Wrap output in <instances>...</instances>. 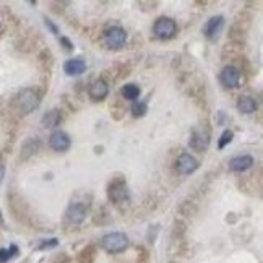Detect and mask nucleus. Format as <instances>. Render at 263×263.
<instances>
[{
	"instance_id": "nucleus-12",
	"label": "nucleus",
	"mask_w": 263,
	"mask_h": 263,
	"mask_svg": "<svg viewBox=\"0 0 263 263\" xmlns=\"http://www.w3.org/2000/svg\"><path fill=\"white\" fill-rule=\"evenodd\" d=\"M223 26H224V18L223 16H212L203 26V34L208 38V39H216L218 38V34L221 33L223 30Z\"/></svg>"
},
{
	"instance_id": "nucleus-7",
	"label": "nucleus",
	"mask_w": 263,
	"mask_h": 263,
	"mask_svg": "<svg viewBox=\"0 0 263 263\" xmlns=\"http://www.w3.org/2000/svg\"><path fill=\"white\" fill-rule=\"evenodd\" d=\"M219 82L224 88H238L241 83V70L234 65H226L219 73Z\"/></svg>"
},
{
	"instance_id": "nucleus-13",
	"label": "nucleus",
	"mask_w": 263,
	"mask_h": 263,
	"mask_svg": "<svg viewBox=\"0 0 263 263\" xmlns=\"http://www.w3.org/2000/svg\"><path fill=\"white\" fill-rule=\"evenodd\" d=\"M253 166V157L249 154H239L234 156L229 161V169L232 172H245L247 169H250Z\"/></svg>"
},
{
	"instance_id": "nucleus-20",
	"label": "nucleus",
	"mask_w": 263,
	"mask_h": 263,
	"mask_svg": "<svg viewBox=\"0 0 263 263\" xmlns=\"http://www.w3.org/2000/svg\"><path fill=\"white\" fill-rule=\"evenodd\" d=\"M232 138H234V134L231 130H224L221 137H219V142H218V148L219 150H224V148L229 145L232 142Z\"/></svg>"
},
{
	"instance_id": "nucleus-5",
	"label": "nucleus",
	"mask_w": 263,
	"mask_h": 263,
	"mask_svg": "<svg viewBox=\"0 0 263 263\" xmlns=\"http://www.w3.org/2000/svg\"><path fill=\"white\" fill-rule=\"evenodd\" d=\"M108 197L112 203H124V201L130 200V194H128V189H127V183L125 180L117 179L109 183V189H108Z\"/></svg>"
},
{
	"instance_id": "nucleus-22",
	"label": "nucleus",
	"mask_w": 263,
	"mask_h": 263,
	"mask_svg": "<svg viewBox=\"0 0 263 263\" xmlns=\"http://www.w3.org/2000/svg\"><path fill=\"white\" fill-rule=\"evenodd\" d=\"M59 244L57 239H49V241H44L41 245H39V250H46V249H52V247H56V245Z\"/></svg>"
},
{
	"instance_id": "nucleus-15",
	"label": "nucleus",
	"mask_w": 263,
	"mask_h": 263,
	"mask_svg": "<svg viewBox=\"0 0 263 263\" xmlns=\"http://www.w3.org/2000/svg\"><path fill=\"white\" fill-rule=\"evenodd\" d=\"M41 122H42L44 127L54 128V127H57V125L60 124V122H62V114H60L59 109H52V111H49V112L44 114Z\"/></svg>"
},
{
	"instance_id": "nucleus-24",
	"label": "nucleus",
	"mask_w": 263,
	"mask_h": 263,
	"mask_svg": "<svg viewBox=\"0 0 263 263\" xmlns=\"http://www.w3.org/2000/svg\"><path fill=\"white\" fill-rule=\"evenodd\" d=\"M46 26H47V28L52 31V34H59V31H57V26H56L54 23H52L50 20H47V18H46Z\"/></svg>"
},
{
	"instance_id": "nucleus-1",
	"label": "nucleus",
	"mask_w": 263,
	"mask_h": 263,
	"mask_svg": "<svg viewBox=\"0 0 263 263\" xmlns=\"http://www.w3.org/2000/svg\"><path fill=\"white\" fill-rule=\"evenodd\" d=\"M39 104H41L39 94L36 90H33V88H24L15 98V108L18 109V112L23 114V116L31 114L34 109H38Z\"/></svg>"
},
{
	"instance_id": "nucleus-8",
	"label": "nucleus",
	"mask_w": 263,
	"mask_h": 263,
	"mask_svg": "<svg viewBox=\"0 0 263 263\" xmlns=\"http://www.w3.org/2000/svg\"><path fill=\"white\" fill-rule=\"evenodd\" d=\"M175 169L182 175H190L198 169V161L192 154L183 153L177 157V161H175Z\"/></svg>"
},
{
	"instance_id": "nucleus-23",
	"label": "nucleus",
	"mask_w": 263,
	"mask_h": 263,
	"mask_svg": "<svg viewBox=\"0 0 263 263\" xmlns=\"http://www.w3.org/2000/svg\"><path fill=\"white\" fill-rule=\"evenodd\" d=\"M60 44H62V46L65 47V50H72V49H73V44L70 42V39H68V38H65V36L60 38Z\"/></svg>"
},
{
	"instance_id": "nucleus-25",
	"label": "nucleus",
	"mask_w": 263,
	"mask_h": 263,
	"mask_svg": "<svg viewBox=\"0 0 263 263\" xmlns=\"http://www.w3.org/2000/svg\"><path fill=\"white\" fill-rule=\"evenodd\" d=\"M4 175H5V168H4V164H0V182L4 180Z\"/></svg>"
},
{
	"instance_id": "nucleus-21",
	"label": "nucleus",
	"mask_w": 263,
	"mask_h": 263,
	"mask_svg": "<svg viewBox=\"0 0 263 263\" xmlns=\"http://www.w3.org/2000/svg\"><path fill=\"white\" fill-rule=\"evenodd\" d=\"M16 253V247L12 245L10 249H2L0 250V263H7Z\"/></svg>"
},
{
	"instance_id": "nucleus-11",
	"label": "nucleus",
	"mask_w": 263,
	"mask_h": 263,
	"mask_svg": "<svg viewBox=\"0 0 263 263\" xmlns=\"http://www.w3.org/2000/svg\"><path fill=\"white\" fill-rule=\"evenodd\" d=\"M90 98L93 101H102L108 98L109 94V85L106 83V80H102V78H98V80H94L91 85H90Z\"/></svg>"
},
{
	"instance_id": "nucleus-17",
	"label": "nucleus",
	"mask_w": 263,
	"mask_h": 263,
	"mask_svg": "<svg viewBox=\"0 0 263 263\" xmlns=\"http://www.w3.org/2000/svg\"><path fill=\"white\" fill-rule=\"evenodd\" d=\"M39 150V140L38 138H30L26 140L23 143V148H21V157L23 160H28L30 156L36 154Z\"/></svg>"
},
{
	"instance_id": "nucleus-2",
	"label": "nucleus",
	"mask_w": 263,
	"mask_h": 263,
	"mask_svg": "<svg viewBox=\"0 0 263 263\" xmlns=\"http://www.w3.org/2000/svg\"><path fill=\"white\" fill-rule=\"evenodd\" d=\"M153 33L157 39L161 41H169L177 34V23L168 16H161L157 18L153 24Z\"/></svg>"
},
{
	"instance_id": "nucleus-19",
	"label": "nucleus",
	"mask_w": 263,
	"mask_h": 263,
	"mask_svg": "<svg viewBox=\"0 0 263 263\" xmlns=\"http://www.w3.org/2000/svg\"><path fill=\"white\" fill-rule=\"evenodd\" d=\"M146 112H148V104L145 101L134 102V106H132V114H134V117H143Z\"/></svg>"
},
{
	"instance_id": "nucleus-6",
	"label": "nucleus",
	"mask_w": 263,
	"mask_h": 263,
	"mask_svg": "<svg viewBox=\"0 0 263 263\" xmlns=\"http://www.w3.org/2000/svg\"><path fill=\"white\" fill-rule=\"evenodd\" d=\"M86 213H88V206L85 203L76 201V203H70V206L67 208L65 219H67L68 224L78 226V224L83 223V219L86 218Z\"/></svg>"
},
{
	"instance_id": "nucleus-4",
	"label": "nucleus",
	"mask_w": 263,
	"mask_h": 263,
	"mask_svg": "<svg viewBox=\"0 0 263 263\" xmlns=\"http://www.w3.org/2000/svg\"><path fill=\"white\" fill-rule=\"evenodd\" d=\"M125 42H127V33L120 26H109L104 31V44L109 49H120L125 46Z\"/></svg>"
},
{
	"instance_id": "nucleus-18",
	"label": "nucleus",
	"mask_w": 263,
	"mask_h": 263,
	"mask_svg": "<svg viewBox=\"0 0 263 263\" xmlns=\"http://www.w3.org/2000/svg\"><path fill=\"white\" fill-rule=\"evenodd\" d=\"M120 93H122V96H124L125 99L135 101L138 96H140V88L137 85H134V83H128L125 86H122V91Z\"/></svg>"
},
{
	"instance_id": "nucleus-3",
	"label": "nucleus",
	"mask_w": 263,
	"mask_h": 263,
	"mask_svg": "<svg viewBox=\"0 0 263 263\" xmlns=\"http://www.w3.org/2000/svg\"><path fill=\"white\" fill-rule=\"evenodd\" d=\"M128 245V238L124 232H111L101 239V247L109 253H119L125 250Z\"/></svg>"
},
{
	"instance_id": "nucleus-10",
	"label": "nucleus",
	"mask_w": 263,
	"mask_h": 263,
	"mask_svg": "<svg viewBox=\"0 0 263 263\" xmlns=\"http://www.w3.org/2000/svg\"><path fill=\"white\" fill-rule=\"evenodd\" d=\"M49 145L54 151H67L70 148V145H72V140H70V137L65 134V132L57 130L50 135Z\"/></svg>"
},
{
	"instance_id": "nucleus-16",
	"label": "nucleus",
	"mask_w": 263,
	"mask_h": 263,
	"mask_svg": "<svg viewBox=\"0 0 263 263\" xmlns=\"http://www.w3.org/2000/svg\"><path fill=\"white\" fill-rule=\"evenodd\" d=\"M238 109L242 114H253L257 111V101L250 98V96H242L238 101Z\"/></svg>"
},
{
	"instance_id": "nucleus-14",
	"label": "nucleus",
	"mask_w": 263,
	"mask_h": 263,
	"mask_svg": "<svg viewBox=\"0 0 263 263\" xmlns=\"http://www.w3.org/2000/svg\"><path fill=\"white\" fill-rule=\"evenodd\" d=\"M86 70V62L83 59L76 57V59H70L64 64V72L70 76H76V75H82Z\"/></svg>"
},
{
	"instance_id": "nucleus-9",
	"label": "nucleus",
	"mask_w": 263,
	"mask_h": 263,
	"mask_svg": "<svg viewBox=\"0 0 263 263\" xmlns=\"http://www.w3.org/2000/svg\"><path fill=\"white\" fill-rule=\"evenodd\" d=\"M189 145H190L192 150H195V151H198V153H203V151H206V148H208V145H209V137H208V132H205V130H200V128L192 130Z\"/></svg>"
}]
</instances>
